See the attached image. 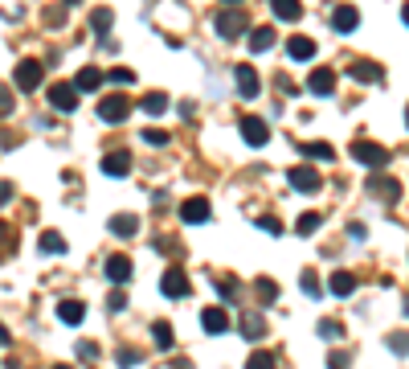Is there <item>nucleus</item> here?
Here are the masks:
<instances>
[{"instance_id": "nucleus-50", "label": "nucleus", "mask_w": 409, "mask_h": 369, "mask_svg": "<svg viewBox=\"0 0 409 369\" xmlns=\"http://www.w3.org/2000/svg\"><path fill=\"white\" fill-rule=\"evenodd\" d=\"M53 369H70V365H53Z\"/></svg>"}, {"instance_id": "nucleus-48", "label": "nucleus", "mask_w": 409, "mask_h": 369, "mask_svg": "<svg viewBox=\"0 0 409 369\" xmlns=\"http://www.w3.org/2000/svg\"><path fill=\"white\" fill-rule=\"evenodd\" d=\"M66 4H70V8H74V4H82V0H66Z\"/></svg>"}, {"instance_id": "nucleus-49", "label": "nucleus", "mask_w": 409, "mask_h": 369, "mask_svg": "<svg viewBox=\"0 0 409 369\" xmlns=\"http://www.w3.org/2000/svg\"><path fill=\"white\" fill-rule=\"evenodd\" d=\"M225 4H241V0H225Z\"/></svg>"}, {"instance_id": "nucleus-19", "label": "nucleus", "mask_w": 409, "mask_h": 369, "mask_svg": "<svg viewBox=\"0 0 409 369\" xmlns=\"http://www.w3.org/2000/svg\"><path fill=\"white\" fill-rule=\"evenodd\" d=\"M270 13H274L279 21H299V17H303V4H299V0H270Z\"/></svg>"}, {"instance_id": "nucleus-12", "label": "nucleus", "mask_w": 409, "mask_h": 369, "mask_svg": "<svg viewBox=\"0 0 409 369\" xmlns=\"http://www.w3.org/2000/svg\"><path fill=\"white\" fill-rule=\"evenodd\" d=\"M180 218L189 221V226H201V221H209V201H205V197H189V201L180 205Z\"/></svg>"}, {"instance_id": "nucleus-7", "label": "nucleus", "mask_w": 409, "mask_h": 369, "mask_svg": "<svg viewBox=\"0 0 409 369\" xmlns=\"http://www.w3.org/2000/svg\"><path fill=\"white\" fill-rule=\"evenodd\" d=\"M78 95H82V91H78L74 82H53V86H49V107L74 111V107H78Z\"/></svg>"}, {"instance_id": "nucleus-16", "label": "nucleus", "mask_w": 409, "mask_h": 369, "mask_svg": "<svg viewBox=\"0 0 409 369\" xmlns=\"http://www.w3.org/2000/svg\"><path fill=\"white\" fill-rule=\"evenodd\" d=\"M102 172H107V176H127V172H131V156H127V152H107V156H102Z\"/></svg>"}, {"instance_id": "nucleus-40", "label": "nucleus", "mask_w": 409, "mask_h": 369, "mask_svg": "<svg viewBox=\"0 0 409 369\" xmlns=\"http://www.w3.org/2000/svg\"><path fill=\"white\" fill-rule=\"evenodd\" d=\"M107 308H111V312H123V308H127V295H123V292H111V295H107Z\"/></svg>"}, {"instance_id": "nucleus-37", "label": "nucleus", "mask_w": 409, "mask_h": 369, "mask_svg": "<svg viewBox=\"0 0 409 369\" xmlns=\"http://www.w3.org/2000/svg\"><path fill=\"white\" fill-rule=\"evenodd\" d=\"M303 292L311 295V299H319V295H323V287H319V279H315V271H303Z\"/></svg>"}, {"instance_id": "nucleus-44", "label": "nucleus", "mask_w": 409, "mask_h": 369, "mask_svg": "<svg viewBox=\"0 0 409 369\" xmlns=\"http://www.w3.org/2000/svg\"><path fill=\"white\" fill-rule=\"evenodd\" d=\"M78 357H86V361H95V357H98V349H95V344H78Z\"/></svg>"}, {"instance_id": "nucleus-20", "label": "nucleus", "mask_w": 409, "mask_h": 369, "mask_svg": "<svg viewBox=\"0 0 409 369\" xmlns=\"http://www.w3.org/2000/svg\"><path fill=\"white\" fill-rule=\"evenodd\" d=\"M328 292L340 295V299H344V295H352V292H356V275H352V271H336V275H332V287H328Z\"/></svg>"}, {"instance_id": "nucleus-3", "label": "nucleus", "mask_w": 409, "mask_h": 369, "mask_svg": "<svg viewBox=\"0 0 409 369\" xmlns=\"http://www.w3.org/2000/svg\"><path fill=\"white\" fill-rule=\"evenodd\" d=\"M287 181H290V189H299V193H319L323 189V181H319V172L311 164H295L287 172Z\"/></svg>"}, {"instance_id": "nucleus-36", "label": "nucleus", "mask_w": 409, "mask_h": 369, "mask_svg": "<svg viewBox=\"0 0 409 369\" xmlns=\"http://www.w3.org/2000/svg\"><path fill=\"white\" fill-rule=\"evenodd\" d=\"M348 365H352V357H348L344 349H332V353H328V369H348Z\"/></svg>"}, {"instance_id": "nucleus-6", "label": "nucleus", "mask_w": 409, "mask_h": 369, "mask_svg": "<svg viewBox=\"0 0 409 369\" xmlns=\"http://www.w3.org/2000/svg\"><path fill=\"white\" fill-rule=\"evenodd\" d=\"M160 292L168 295V299H185V295L193 292V287H189V275H185L180 267H168L164 271V279H160Z\"/></svg>"}, {"instance_id": "nucleus-30", "label": "nucleus", "mask_w": 409, "mask_h": 369, "mask_svg": "<svg viewBox=\"0 0 409 369\" xmlns=\"http://www.w3.org/2000/svg\"><path fill=\"white\" fill-rule=\"evenodd\" d=\"M246 369H274V353H270V349H254L250 361H246Z\"/></svg>"}, {"instance_id": "nucleus-35", "label": "nucleus", "mask_w": 409, "mask_h": 369, "mask_svg": "<svg viewBox=\"0 0 409 369\" xmlns=\"http://www.w3.org/2000/svg\"><path fill=\"white\" fill-rule=\"evenodd\" d=\"M254 292H258V299H262V304H274V295H279V287H274L270 279H258V283H254Z\"/></svg>"}, {"instance_id": "nucleus-17", "label": "nucleus", "mask_w": 409, "mask_h": 369, "mask_svg": "<svg viewBox=\"0 0 409 369\" xmlns=\"http://www.w3.org/2000/svg\"><path fill=\"white\" fill-rule=\"evenodd\" d=\"M368 189L377 197H385V201H397V197H401V181H393V176H373Z\"/></svg>"}, {"instance_id": "nucleus-22", "label": "nucleus", "mask_w": 409, "mask_h": 369, "mask_svg": "<svg viewBox=\"0 0 409 369\" xmlns=\"http://www.w3.org/2000/svg\"><path fill=\"white\" fill-rule=\"evenodd\" d=\"M352 78H361V82H381V78H385V70H381V66H377V62H352Z\"/></svg>"}, {"instance_id": "nucleus-27", "label": "nucleus", "mask_w": 409, "mask_h": 369, "mask_svg": "<svg viewBox=\"0 0 409 369\" xmlns=\"http://www.w3.org/2000/svg\"><path fill=\"white\" fill-rule=\"evenodd\" d=\"M140 230V221L131 218V214H119V218H111V234H119V238H131Z\"/></svg>"}, {"instance_id": "nucleus-13", "label": "nucleus", "mask_w": 409, "mask_h": 369, "mask_svg": "<svg viewBox=\"0 0 409 369\" xmlns=\"http://www.w3.org/2000/svg\"><path fill=\"white\" fill-rule=\"evenodd\" d=\"M201 328L213 332V337H221V332L229 328V312H225V308H205V312H201Z\"/></svg>"}, {"instance_id": "nucleus-46", "label": "nucleus", "mask_w": 409, "mask_h": 369, "mask_svg": "<svg viewBox=\"0 0 409 369\" xmlns=\"http://www.w3.org/2000/svg\"><path fill=\"white\" fill-rule=\"evenodd\" d=\"M172 369H193V361H176Z\"/></svg>"}, {"instance_id": "nucleus-43", "label": "nucleus", "mask_w": 409, "mask_h": 369, "mask_svg": "<svg viewBox=\"0 0 409 369\" xmlns=\"http://www.w3.org/2000/svg\"><path fill=\"white\" fill-rule=\"evenodd\" d=\"M217 287H221V295H225V299H234V295H238V279H229V275H225Z\"/></svg>"}, {"instance_id": "nucleus-11", "label": "nucleus", "mask_w": 409, "mask_h": 369, "mask_svg": "<svg viewBox=\"0 0 409 369\" xmlns=\"http://www.w3.org/2000/svg\"><path fill=\"white\" fill-rule=\"evenodd\" d=\"M361 25V13H356V4H340L336 13H332V29L336 33H352Z\"/></svg>"}, {"instance_id": "nucleus-38", "label": "nucleus", "mask_w": 409, "mask_h": 369, "mask_svg": "<svg viewBox=\"0 0 409 369\" xmlns=\"http://www.w3.org/2000/svg\"><path fill=\"white\" fill-rule=\"evenodd\" d=\"M140 361H144V353H140V349H123V353H119V365H123V369L140 365Z\"/></svg>"}, {"instance_id": "nucleus-42", "label": "nucleus", "mask_w": 409, "mask_h": 369, "mask_svg": "<svg viewBox=\"0 0 409 369\" xmlns=\"http://www.w3.org/2000/svg\"><path fill=\"white\" fill-rule=\"evenodd\" d=\"M144 140H147V144H156V148H160V144H168V131L152 127V131H144Z\"/></svg>"}, {"instance_id": "nucleus-24", "label": "nucleus", "mask_w": 409, "mask_h": 369, "mask_svg": "<svg viewBox=\"0 0 409 369\" xmlns=\"http://www.w3.org/2000/svg\"><path fill=\"white\" fill-rule=\"evenodd\" d=\"M140 107H144V115H164V111H168V95H164V91H152V95H144Z\"/></svg>"}, {"instance_id": "nucleus-31", "label": "nucleus", "mask_w": 409, "mask_h": 369, "mask_svg": "<svg viewBox=\"0 0 409 369\" xmlns=\"http://www.w3.org/2000/svg\"><path fill=\"white\" fill-rule=\"evenodd\" d=\"M319 226H323V218H319V214H299V221H295V230H299L303 238H307V234H315Z\"/></svg>"}, {"instance_id": "nucleus-28", "label": "nucleus", "mask_w": 409, "mask_h": 369, "mask_svg": "<svg viewBox=\"0 0 409 369\" xmlns=\"http://www.w3.org/2000/svg\"><path fill=\"white\" fill-rule=\"evenodd\" d=\"M111 21H115V17H111V8H95V13H90V29H95L98 37H107V33H111Z\"/></svg>"}, {"instance_id": "nucleus-1", "label": "nucleus", "mask_w": 409, "mask_h": 369, "mask_svg": "<svg viewBox=\"0 0 409 369\" xmlns=\"http://www.w3.org/2000/svg\"><path fill=\"white\" fill-rule=\"evenodd\" d=\"M352 160H361V164H368V169H385L389 152L381 144H373V140H356V144H352Z\"/></svg>"}, {"instance_id": "nucleus-41", "label": "nucleus", "mask_w": 409, "mask_h": 369, "mask_svg": "<svg viewBox=\"0 0 409 369\" xmlns=\"http://www.w3.org/2000/svg\"><path fill=\"white\" fill-rule=\"evenodd\" d=\"M107 78H111V82H123V86H127V82H135V74L127 70V66H119V70H111Z\"/></svg>"}, {"instance_id": "nucleus-33", "label": "nucleus", "mask_w": 409, "mask_h": 369, "mask_svg": "<svg viewBox=\"0 0 409 369\" xmlns=\"http://www.w3.org/2000/svg\"><path fill=\"white\" fill-rule=\"evenodd\" d=\"M385 344L393 349V353H397V357H405V353H409V332H389Z\"/></svg>"}, {"instance_id": "nucleus-8", "label": "nucleus", "mask_w": 409, "mask_h": 369, "mask_svg": "<svg viewBox=\"0 0 409 369\" xmlns=\"http://www.w3.org/2000/svg\"><path fill=\"white\" fill-rule=\"evenodd\" d=\"M307 91L319 98H328L332 91H336V70H328V66H319V70H311V78H307Z\"/></svg>"}, {"instance_id": "nucleus-25", "label": "nucleus", "mask_w": 409, "mask_h": 369, "mask_svg": "<svg viewBox=\"0 0 409 369\" xmlns=\"http://www.w3.org/2000/svg\"><path fill=\"white\" fill-rule=\"evenodd\" d=\"M270 46H274V29H270V25H262V29L250 33V49H254V53H266Z\"/></svg>"}, {"instance_id": "nucleus-45", "label": "nucleus", "mask_w": 409, "mask_h": 369, "mask_svg": "<svg viewBox=\"0 0 409 369\" xmlns=\"http://www.w3.org/2000/svg\"><path fill=\"white\" fill-rule=\"evenodd\" d=\"M279 91H283V95H295V91H299V86H295V82H290V78H283V74H279Z\"/></svg>"}, {"instance_id": "nucleus-10", "label": "nucleus", "mask_w": 409, "mask_h": 369, "mask_svg": "<svg viewBox=\"0 0 409 369\" xmlns=\"http://www.w3.org/2000/svg\"><path fill=\"white\" fill-rule=\"evenodd\" d=\"M234 78H238V95L241 98H254L258 91H262V86H258V70H254V66H246V62L234 70Z\"/></svg>"}, {"instance_id": "nucleus-47", "label": "nucleus", "mask_w": 409, "mask_h": 369, "mask_svg": "<svg viewBox=\"0 0 409 369\" xmlns=\"http://www.w3.org/2000/svg\"><path fill=\"white\" fill-rule=\"evenodd\" d=\"M401 21H405V29H409V4H405V8H401Z\"/></svg>"}, {"instance_id": "nucleus-15", "label": "nucleus", "mask_w": 409, "mask_h": 369, "mask_svg": "<svg viewBox=\"0 0 409 369\" xmlns=\"http://www.w3.org/2000/svg\"><path fill=\"white\" fill-rule=\"evenodd\" d=\"M102 82H107V74L98 70V66H82V70L74 74V86L78 91H98Z\"/></svg>"}, {"instance_id": "nucleus-52", "label": "nucleus", "mask_w": 409, "mask_h": 369, "mask_svg": "<svg viewBox=\"0 0 409 369\" xmlns=\"http://www.w3.org/2000/svg\"><path fill=\"white\" fill-rule=\"evenodd\" d=\"M405 308H409V299H405Z\"/></svg>"}, {"instance_id": "nucleus-5", "label": "nucleus", "mask_w": 409, "mask_h": 369, "mask_svg": "<svg viewBox=\"0 0 409 369\" xmlns=\"http://www.w3.org/2000/svg\"><path fill=\"white\" fill-rule=\"evenodd\" d=\"M213 25H217V33H221L225 41H234V37H241V33H246V17H241L238 8H225V13H217Z\"/></svg>"}, {"instance_id": "nucleus-29", "label": "nucleus", "mask_w": 409, "mask_h": 369, "mask_svg": "<svg viewBox=\"0 0 409 369\" xmlns=\"http://www.w3.org/2000/svg\"><path fill=\"white\" fill-rule=\"evenodd\" d=\"M152 341L160 344V349H172V324L168 320H156V324H152Z\"/></svg>"}, {"instance_id": "nucleus-9", "label": "nucleus", "mask_w": 409, "mask_h": 369, "mask_svg": "<svg viewBox=\"0 0 409 369\" xmlns=\"http://www.w3.org/2000/svg\"><path fill=\"white\" fill-rule=\"evenodd\" d=\"M241 136H246V144H254V148H262L266 140H270V127H266L258 115H246L241 119Z\"/></svg>"}, {"instance_id": "nucleus-18", "label": "nucleus", "mask_w": 409, "mask_h": 369, "mask_svg": "<svg viewBox=\"0 0 409 369\" xmlns=\"http://www.w3.org/2000/svg\"><path fill=\"white\" fill-rule=\"evenodd\" d=\"M58 316H62V324H82L86 320V304L82 299H62L58 304Z\"/></svg>"}, {"instance_id": "nucleus-39", "label": "nucleus", "mask_w": 409, "mask_h": 369, "mask_svg": "<svg viewBox=\"0 0 409 369\" xmlns=\"http://www.w3.org/2000/svg\"><path fill=\"white\" fill-rule=\"evenodd\" d=\"M258 226H262L266 234H283V221H279V218H270V214H266V218H258Z\"/></svg>"}, {"instance_id": "nucleus-23", "label": "nucleus", "mask_w": 409, "mask_h": 369, "mask_svg": "<svg viewBox=\"0 0 409 369\" xmlns=\"http://www.w3.org/2000/svg\"><path fill=\"white\" fill-rule=\"evenodd\" d=\"M299 152L307 156V160H319V164H328L336 152H332V144H323V140H315V144H299Z\"/></svg>"}, {"instance_id": "nucleus-14", "label": "nucleus", "mask_w": 409, "mask_h": 369, "mask_svg": "<svg viewBox=\"0 0 409 369\" xmlns=\"http://www.w3.org/2000/svg\"><path fill=\"white\" fill-rule=\"evenodd\" d=\"M287 58H295V62H311L315 58V41L311 37H303V33H295L287 41Z\"/></svg>"}, {"instance_id": "nucleus-34", "label": "nucleus", "mask_w": 409, "mask_h": 369, "mask_svg": "<svg viewBox=\"0 0 409 369\" xmlns=\"http://www.w3.org/2000/svg\"><path fill=\"white\" fill-rule=\"evenodd\" d=\"M319 337L323 341H336V337H344V324L340 320H319Z\"/></svg>"}, {"instance_id": "nucleus-21", "label": "nucleus", "mask_w": 409, "mask_h": 369, "mask_svg": "<svg viewBox=\"0 0 409 369\" xmlns=\"http://www.w3.org/2000/svg\"><path fill=\"white\" fill-rule=\"evenodd\" d=\"M107 275H111V283H123V279L131 275V259H127V254H111V259H107Z\"/></svg>"}, {"instance_id": "nucleus-32", "label": "nucleus", "mask_w": 409, "mask_h": 369, "mask_svg": "<svg viewBox=\"0 0 409 369\" xmlns=\"http://www.w3.org/2000/svg\"><path fill=\"white\" fill-rule=\"evenodd\" d=\"M41 250H46V254H62V250H66V238L53 234V230H46V234H41Z\"/></svg>"}, {"instance_id": "nucleus-51", "label": "nucleus", "mask_w": 409, "mask_h": 369, "mask_svg": "<svg viewBox=\"0 0 409 369\" xmlns=\"http://www.w3.org/2000/svg\"><path fill=\"white\" fill-rule=\"evenodd\" d=\"M405 123H409V107H405Z\"/></svg>"}, {"instance_id": "nucleus-26", "label": "nucleus", "mask_w": 409, "mask_h": 369, "mask_svg": "<svg viewBox=\"0 0 409 369\" xmlns=\"http://www.w3.org/2000/svg\"><path fill=\"white\" fill-rule=\"evenodd\" d=\"M241 337H246V341H262L266 337V320L262 316H246L241 320Z\"/></svg>"}, {"instance_id": "nucleus-4", "label": "nucleus", "mask_w": 409, "mask_h": 369, "mask_svg": "<svg viewBox=\"0 0 409 369\" xmlns=\"http://www.w3.org/2000/svg\"><path fill=\"white\" fill-rule=\"evenodd\" d=\"M41 62L37 58H25V62H17V70H13V82L21 86V91H37L41 86Z\"/></svg>"}, {"instance_id": "nucleus-2", "label": "nucleus", "mask_w": 409, "mask_h": 369, "mask_svg": "<svg viewBox=\"0 0 409 369\" xmlns=\"http://www.w3.org/2000/svg\"><path fill=\"white\" fill-rule=\"evenodd\" d=\"M127 115H131V98L127 95H107L98 103V119L102 123H123Z\"/></svg>"}]
</instances>
